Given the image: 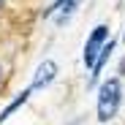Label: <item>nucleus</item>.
Segmentation results:
<instances>
[{"mask_svg": "<svg viewBox=\"0 0 125 125\" xmlns=\"http://www.w3.org/2000/svg\"><path fill=\"white\" fill-rule=\"evenodd\" d=\"M120 98H122L120 79H109V82L101 84V90H98V120H101V122H109V120L117 114Z\"/></svg>", "mask_w": 125, "mask_h": 125, "instance_id": "nucleus-1", "label": "nucleus"}, {"mask_svg": "<svg viewBox=\"0 0 125 125\" xmlns=\"http://www.w3.org/2000/svg\"><path fill=\"white\" fill-rule=\"evenodd\" d=\"M57 76V65L52 60H44L38 65V71H35V79H33V87L30 90H41V87H46V84H52V79Z\"/></svg>", "mask_w": 125, "mask_h": 125, "instance_id": "nucleus-3", "label": "nucleus"}, {"mask_svg": "<svg viewBox=\"0 0 125 125\" xmlns=\"http://www.w3.org/2000/svg\"><path fill=\"white\" fill-rule=\"evenodd\" d=\"M30 93H33V90H25V93H22V95H19V98H16L14 103H8V109H6L3 114H0V122H6V120H8V114H11L14 109H19V106H22V103H25V101L30 98Z\"/></svg>", "mask_w": 125, "mask_h": 125, "instance_id": "nucleus-4", "label": "nucleus"}, {"mask_svg": "<svg viewBox=\"0 0 125 125\" xmlns=\"http://www.w3.org/2000/svg\"><path fill=\"white\" fill-rule=\"evenodd\" d=\"M0 8H3V0H0Z\"/></svg>", "mask_w": 125, "mask_h": 125, "instance_id": "nucleus-6", "label": "nucleus"}, {"mask_svg": "<svg viewBox=\"0 0 125 125\" xmlns=\"http://www.w3.org/2000/svg\"><path fill=\"white\" fill-rule=\"evenodd\" d=\"M0 79H3V68H0Z\"/></svg>", "mask_w": 125, "mask_h": 125, "instance_id": "nucleus-5", "label": "nucleus"}, {"mask_svg": "<svg viewBox=\"0 0 125 125\" xmlns=\"http://www.w3.org/2000/svg\"><path fill=\"white\" fill-rule=\"evenodd\" d=\"M106 38H109V27H106V25H98V27L90 33L87 44H84V65H93V62H95L101 46L106 44Z\"/></svg>", "mask_w": 125, "mask_h": 125, "instance_id": "nucleus-2", "label": "nucleus"}]
</instances>
